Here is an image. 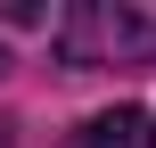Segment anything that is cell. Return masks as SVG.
<instances>
[{"instance_id":"cell-1","label":"cell","mask_w":156,"mask_h":148,"mask_svg":"<svg viewBox=\"0 0 156 148\" xmlns=\"http://www.w3.org/2000/svg\"><path fill=\"white\" fill-rule=\"evenodd\" d=\"M58 58L66 66H123V58H156V25L115 8V0H74L58 25H49Z\"/></svg>"},{"instance_id":"cell-2","label":"cell","mask_w":156,"mask_h":148,"mask_svg":"<svg viewBox=\"0 0 156 148\" xmlns=\"http://www.w3.org/2000/svg\"><path fill=\"white\" fill-rule=\"evenodd\" d=\"M82 148H156V115L148 107H99L82 124Z\"/></svg>"},{"instance_id":"cell-3","label":"cell","mask_w":156,"mask_h":148,"mask_svg":"<svg viewBox=\"0 0 156 148\" xmlns=\"http://www.w3.org/2000/svg\"><path fill=\"white\" fill-rule=\"evenodd\" d=\"M0 66H8V49H0Z\"/></svg>"}]
</instances>
